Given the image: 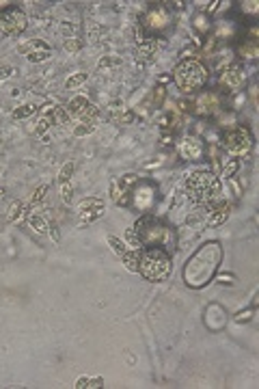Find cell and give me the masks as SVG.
Wrapping results in <instances>:
<instances>
[{
    "label": "cell",
    "instance_id": "7a4b0ae2",
    "mask_svg": "<svg viewBox=\"0 0 259 389\" xmlns=\"http://www.w3.org/2000/svg\"><path fill=\"white\" fill-rule=\"evenodd\" d=\"M186 197L195 208H212L223 197V182L212 171H195L186 180Z\"/></svg>",
    "mask_w": 259,
    "mask_h": 389
},
{
    "label": "cell",
    "instance_id": "2e32d148",
    "mask_svg": "<svg viewBox=\"0 0 259 389\" xmlns=\"http://www.w3.org/2000/svg\"><path fill=\"white\" fill-rule=\"evenodd\" d=\"M205 325L209 331H220L227 325V316H225V309L220 305H209L205 311Z\"/></svg>",
    "mask_w": 259,
    "mask_h": 389
},
{
    "label": "cell",
    "instance_id": "d4e9b609",
    "mask_svg": "<svg viewBox=\"0 0 259 389\" xmlns=\"http://www.w3.org/2000/svg\"><path fill=\"white\" fill-rule=\"evenodd\" d=\"M104 212H106V208H93V210H84V212H78V219L80 223L84 225H89V223H95V221H100L104 217Z\"/></svg>",
    "mask_w": 259,
    "mask_h": 389
},
{
    "label": "cell",
    "instance_id": "60d3db41",
    "mask_svg": "<svg viewBox=\"0 0 259 389\" xmlns=\"http://www.w3.org/2000/svg\"><path fill=\"white\" fill-rule=\"evenodd\" d=\"M48 233H50V238L56 242V245H59V242H61V233H59V227H56L54 223L50 225V229H48Z\"/></svg>",
    "mask_w": 259,
    "mask_h": 389
},
{
    "label": "cell",
    "instance_id": "8d00e7d4",
    "mask_svg": "<svg viewBox=\"0 0 259 389\" xmlns=\"http://www.w3.org/2000/svg\"><path fill=\"white\" fill-rule=\"evenodd\" d=\"M45 192H48V184H41V186H37V190L33 192L31 201H33V203H43V199H45Z\"/></svg>",
    "mask_w": 259,
    "mask_h": 389
},
{
    "label": "cell",
    "instance_id": "f35d334b",
    "mask_svg": "<svg viewBox=\"0 0 259 389\" xmlns=\"http://www.w3.org/2000/svg\"><path fill=\"white\" fill-rule=\"evenodd\" d=\"M242 11L244 13H257L259 11V3H257V0H244V3H242Z\"/></svg>",
    "mask_w": 259,
    "mask_h": 389
},
{
    "label": "cell",
    "instance_id": "484cf974",
    "mask_svg": "<svg viewBox=\"0 0 259 389\" xmlns=\"http://www.w3.org/2000/svg\"><path fill=\"white\" fill-rule=\"evenodd\" d=\"M86 78H89V74H86V72H76V74H72V76L65 80V89H67V91L78 89V87H82V84L86 82Z\"/></svg>",
    "mask_w": 259,
    "mask_h": 389
},
{
    "label": "cell",
    "instance_id": "44dd1931",
    "mask_svg": "<svg viewBox=\"0 0 259 389\" xmlns=\"http://www.w3.org/2000/svg\"><path fill=\"white\" fill-rule=\"evenodd\" d=\"M98 387H104L102 376H80L74 383V389H98Z\"/></svg>",
    "mask_w": 259,
    "mask_h": 389
},
{
    "label": "cell",
    "instance_id": "8fae6325",
    "mask_svg": "<svg viewBox=\"0 0 259 389\" xmlns=\"http://www.w3.org/2000/svg\"><path fill=\"white\" fill-rule=\"evenodd\" d=\"M220 82H223L229 91L244 89V84H246V72H244V67L238 65V63L227 65L225 70H223V74H220Z\"/></svg>",
    "mask_w": 259,
    "mask_h": 389
},
{
    "label": "cell",
    "instance_id": "4316f807",
    "mask_svg": "<svg viewBox=\"0 0 259 389\" xmlns=\"http://www.w3.org/2000/svg\"><path fill=\"white\" fill-rule=\"evenodd\" d=\"M240 56H244V58H255V56H259V46H257L255 39H248L246 44L240 46Z\"/></svg>",
    "mask_w": 259,
    "mask_h": 389
},
{
    "label": "cell",
    "instance_id": "83f0119b",
    "mask_svg": "<svg viewBox=\"0 0 259 389\" xmlns=\"http://www.w3.org/2000/svg\"><path fill=\"white\" fill-rule=\"evenodd\" d=\"M106 240H108V247L112 249V253H114L117 257H121L123 253H126V251L130 249V247L126 245V242H123L121 238H117V236H106Z\"/></svg>",
    "mask_w": 259,
    "mask_h": 389
},
{
    "label": "cell",
    "instance_id": "4fadbf2b",
    "mask_svg": "<svg viewBox=\"0 0 259 389\" xmlns=\"http://www.w3.org/2000/svg\"><path fill=\"white\" fill-rule=\"evenodd\" d=\"M218 104H220L218 95L212 93V91H205V93H201L197 100H195L193 109H195V113H197L199 117H209V115H214V113L218 111Z\"/></svg>",
    "mask_w": 259,
    "mask_h": 389
},
{
    "label": "cell",
    "instance_id": "e0dca14e",
    "mask_svg": "<svg viewBox=\"0 0 259 389\" xmlns=\"http://www.w3.org/2000/svg\"><path fill=\"white\" fill-rule=\"evenodd\" d=\"M153 194H156V190H153V186H149V184H138L136 190H134V206H138V210H147L151 203H153Z\"/></svg>",
    "mask_w": 259,
    "mask_h": 389
},
{
    "label": "cell",
    "instance_id": "8992f818",
    "mask_svg": "<svg viewBox=\"0 0 259 389\" xmlns=\"http://www.w3.org/2000/svg\"><path fill=\"white\" fill-rule=\"evenodd\" d=\"M253 149V136L246 128H233L225 134V141H223V152L231 158H244L248 156Z\"/></svg>",
    "mask_w": 259,
    "mask_h": 389
},
{
    "label": "cell",
    "instance_id": "4dcf8cb0",
    "mask_svg": "<svg viewBox=\"0 0 259 389\" xmlns=\"http://www.w3.org/2000/svg\"><path fill=\"white\" fill-rule=\"evenodd\" d=\"M74 171H76V164H74V160H69V162H65L63 167H61V171H59V184H67V182H72V175H74Z\"/></svg>",
    "mask_w": 259,
    "mask_h": 389
},
{
    "label": "cell",
    "instance_id": "836d02e7",
    "mask_svg": "<svg viewBox=\"0 0 259 389\" xmlns=\"http://www.w3.org/2000/svg\"><path fill=\"white\" fill-rule=\"evenodd\" d=\"M22 210H24L22 201H13V203H11V208H9V212H7V223H15L17 219H20Z\"/></svg>",
    "mask_w": 259,
    "mask_h": 389
},
{
    "label": "cell",
    "instance_id": "d6986e66",
    "mask_svg": "<svg viewBox=\"0 0 259 389\" xmlns=\"http://www.w3.org/2000/svg\"><path fill=\"white\" fill-rule=\"evenodd\" d=\"M28 225H31V229H35L37 233H48V229H50V223H48V219L39 210H33L28 214Z\"/></svg>",
    "mask_w": 259,
    "mask_h": 389
},
{
    "label": "cell",
    "instance_id": "9a60e30c",
    "mask_svg": "<svg viewBox=\"0 0 259 389\" xmlns=\"http://www.w3.org/2000/svg\"><path fill=\"white\" fill-rule=\"evenodd\" d=\"M169 24V13L164 11V7H153L145 13V26L151 31H162Z\"/></svg>",
    "mask_w": 259,
    "mask_h": 389
},
{
    "label": "cell",
    "instance_id": "30bf717a",
    "mask_svg": "<svg viewBox=\"0 0 259 389\" xmlns=\"http://www.w3.org/2000/svg\"><path fill=\"white\" fill-rule=\"evenodd\" d=\"M136 184V175H123L119 180H110V197L117 206H128V197H130V186Z\"/></svg>",
    "mask_w": 259,
    "mask_h": 389
},
{
    "label": "cell",
    "instance_id": "ac0fdd59",
    "mask_svg": "<svg viewBox=\"0 0 259 389\" xmlns=\"http://www.w3.org/2000/svg\"><path fill=\"white\" fill-rule=\"evenodd\" d=\"M108 113H110L112 119L117 121V123H121V125H128V123L134 121V115L126 109V104H123L121 100L110 102V104H108Z\"/></svg>",
    "mask_w": 259,
    "mask_h": 389
},
{
    "label": "cell",
    "instance_id": "603a6c76",
    "mask_svg": "<svg viewBox=\"0 0 259 389\" xmlns=\"http://www.w3.org/2000/svg\"><path fill=\"white\" fill-rule=\"evenodd\" d=\"M156 52H158V46H156V41H149V39H145V41L138 46V58H143V61H153Z\"/></svg>",
    "mask_w": 259,
    "mask_h": 389
},
{
    "label": "cell",
    "instance_id": "b9f144b4",
    "mask_svg": "<svg viewBox=\"0 0 259 389\" xmlns=\"http://www.w3.org/2000/svg\"><path fill=\"white\" fill-rule=\"evenodd\" d=\"M197 28H201V31H205L207 28V24H205V17H197V24H195Z\"/></svg>",
    "mask_w": 259,
    "mask_h": 389
},
{
    "label": "cell",
    "instance_id": "277c9868",
    "mask_svg": "<svg viewBox=\"0 0 259 389\" xmlns=\"http://www.w3.org/2000/svg\"><path fill=\"white\" fill-rule=\"evenodd\" d=\"M173 260L171 253L160 247H145L138 253V272L151 284H162L171 277Z\"/></svg>",
    "mask_w": 259,
    "mask_h": 389
},
{
    "label": "cell",
    "instance_id": "7402d4cb",
    "mask_svg": "<svg viewBox=\"0 0 259 389\" xmlns=\"http://www.w3.org/2000/svg\"><path fill=\"white\" fill-rule=\"evenodd\" d=\"M138 253H140V251H136V249H128V251L121 255L123 266H126L130 272H138Z\"/></svg>",
    "mask_w": 259,
    "mask_h": 389
},
{
    "label": "cell",
    "instance_id": "3957f363",
    "mask_svg": "<svg viewBox=\"0 0 259 389\" xmlns=\"http://www.w3.org/2000/svg\"><path fill=\"white\" fill-rule=\"evenodd\" d=\"M132 227L136 229L143 249L145 247H160L169 253L175 249V233H173V229L169 225H164L160 219H156L153 214H143Z\"/></svg>",
    "mask_w": 259,
    "mask_h": 389
},
{
    "label": "cell",
    "instance_id": "9c48e42d",
    "mask_svg": "<svg viewBox=\"0 0 259 389\" xmlns=\"http://www.w3.org/2000/svg\"><path fill=\"white\" fill-rule=\"evenodd\" d=\"M17 52L26 56V61H31V63H43L52 56V48L48 46L43 39H31V41H26L17 48Z\"/></svg>",
    "mask_w": 259,
    "mask_h": 389
},
{
    "label": "cell",
    "instance_id": "6da1fadb",
    "mask_svg": "<svg viewBox=\"0 0 259 389\" xmlns=\"http://www.w3.org/2000/svg\"><path fill=\"white\" fill-rule=\"evenodd\" d=\"M223 262V247L218 240H207L201 245L184 266V284L193 290L205 288L216 277L218 266Z\"/></svg>",
    "mask_w": 259,
    "mask_h": 389
},
{
    "label": "cell",
    "instance_id": "1f68e13d",
    "mask_svg": "<svg viewBox=\"0 0 259 389\" xmlns=\"http://www.w3.org/2000/svg\"><path fill=\"white\" fill-rule=\"evenodd\" d=\"M126 245H128L130 249H136V251L143 249L140 240H138V233H136V229H134V227H128V229H126Z\"/></svg>",
    "mask_w": 259,
    "mask_h": 389
},
{
    "label": "cell",
    "instance_id": "74e56055",
    "mask_svg": "<svg viewBox=\"0 0 259 389\" xmlns=\"http://www.w3.org/2000/svg\"><path fill=\"white\" fill-rule=\"evenodd\" d=\"M164 97H167V89H164V84L156 87V93H153V106H162V102H164Z\"/></svg>",
    "mask_w": 259,
    "mask_h": 389
},
{
    "label": "cell",
    "instance_id": "ffe728a7",
    "mask_svg": "<svg viewBox=\"0 0 259 389\" xmlns=\"http://www.w3.org/2000/svg\"><path fill=\"white\" fill-rule=\"evenodd\" d=\"M223 169H220V178L223 180H231L233 175H236V171L240 169V160L238 158H231V156H225L223 154Z\"/></svg>",
    "mask_w": 259,
    "mask_h": 389
},
{
    "label": "cell",
    "instance_id": "ee69618b",
    "mask_svg": "<svg viewBox=\"0 0 259 389\" xmlns=\"http://www.w3.org/2000/svg\"><path fill=\"white\" fill-rule=\"evenodd\" d=\"M3 194H5V188H0V199H3Z\"/></svg>",
    "mask_w": 259,
    "mask_h": 389
},
{
    "label": "cell",
    "instance_id": "7c38bea8",
    "mask_svg": "<svg viewBox=\"0 0 259 389\" xmlns=\"http://www.w3.org/2000/svg\"><path fill=\"white\" fill-rule=\"evenodd\" d=\"M203 152H205V143L195 134L184 136L181 143H179V154H181V158L184 160H190V162L201 160L203 158Z\"/></svg>",
    "mask_w": 259,
    "mask_h": 389
},
{
    "label": "cell",
    "instance_id": "f6af8a7d",
    "mask_svg": "<svg viewBox=\"0 0 259 389\" xmlns=\"http://www.w3.org/2000/svg\"><path fill=\"white\" fill-rule=\"evenodd\" d=\"M0 173H3V167H0Z\"/></svg>",
    "mask_w": 259,
    "mask_h": 389
},
{
    "label": "cell",
    "instance_id": "ab89813d",
    "mask_svg": "<svg viewBox=\"0 0 259 389\" xmlns=\"http://www.w3.org/2000/svg\"><path fill=\"white\" fill-rule=\"evenodd\" d=\"M13 74H15V67H11V65H0V82L7 80V78H11Z\"/></svg>",
    "mask_w": 259,
    "mask_h": 389
},
{
    "label": "cell",
    "instance_id": "52a82bcc",
    "mask_svg": "<svg viewBox=\"0 0 259 389\" xmlns=\"http://www.w3.org/2000/svg\"><path fill=\"white\" fill-rule=\"evenodd\" d=\"M28 26V17L22 9L17 7H7L0 11V35H5L7 39H15L20 37Z\"/></svg>",
    "mask_w": 259,
    "mask_h": 389
},
{
    "label": "cell",
    "instance_id": "5bb4252c",
    "mask_svg": "<svg viewBox=\"0 0 259 389\" xmlns=\"http://www.w3.org/2000/svg\"><path fill=\"white\" fill-rule=\"evenodd\" d=\"M229 217H231V206L220 201V203H216V206L209 208V214H207L205 223L209 227H218V225H225V223L229 221Z\"/></svg>",
    "mask_w": 259,
    "mask_h": 389
},
{
    "label": "cell",
    "instance_id": "f546056e",
    "mask_svg": "<svg viewBox=\"0 0 259 389\" xmlns=\"http://www.w3.org/2000/svg\"><path fill=\"white\" fill-rule=\"evenodd\" d=\"M52 117H54V125H67L72 121V117H69V113H67V109L65 106H54V113H52Z\"/></svg>",
    "mask_w": 259,
    "mask_h": 389
},
{
    "label": "cell",
    "instance_id": "5b68a950",
    "mask_svg": "<svg viewBox=\"0 0 259 389\" xmlns=\"http://www.w3.org/2000/svg\"><path fill=\"white\" fill-rule=\"evenodd\" d=\"M207 76L209 74L201 61H197V58H184L173 70V82H175V87L181 93L190 95L203 89L207 82Z\"/></svg>",
    "mask_w": 259,
    "mask_h": 389
},
{
    "label": "cell",
    "instance_id": "d6a6232c",
    "mask_svg": "<svg viewBox=\"0 0 259 389\" xmlns=\"http://www.w3.org/2000/svg\"><path fill=\"white\" fill-rule=\"evenodd\" d=\"M59 192H61V199H63L65 206H69L72 199H74V186H72V182L59 184Z\"/></svg>",
    "mask_w": 259,
    "mask_h": 389
},
{
    "label": "cell",
    "instance_id": "cb8c5ba5",
    "mask_svg": "<svg viewBox=\"0 0 259 389\" xmlns=\"http://www.w3.org/2000/svg\"><path fill=\"white\" fill-rule=\"evenodd\" d=\"M95 130H98V121H78V123H76L74 128H72V134H74V136H78V139H80V136L93 134Z\"/></svg>",
    "mask_w": 259,
    "mask_h": 389
},
{
    "label": "cell",
    "instance_id": "d590c367",
    "mask_svg": "<svg viewBox=\"0 0 259 389\" xmlns=\"http://www.w3.org/2000/svg\"><path fill=\"white\" fill-rule=\"evenodd\" d=\"M253 314H255V305H251L248 309H244V311H240V314L236 316V322L238 325H242V322H248V320L253 318Z\"/></svg>",
    "mask_w": 259,
    "mask_h": 389
},
{
    "label": "cell",
    "instance_id": "f1b7e54d",
    "mask_svg": "<svg viewBox=\"0 0 259 389\" xmlns=\"http://www.w3.org/2000/svg\"><path fill=\"white\" fill-rule=\"evenodd\" d=\"M37 113V106L35 104H22L11 113L13 119H26V117H33Z\"/></svg>",
    "mask_w": 259,
    "mask_h": 389
},
{
    "label": "cell",
    "instance_id": "7bdbcfd3",
    "mask_svg": "<svg viewBox=\"0 0 259 389\" xmlns=\"http://www.w3.org/2000/svg\"><path fill=\"white\" fill-rule=\"evenodd\" d=\"M7 5H11V3H7V0H0V9H7Z\"/></svg>",
    "mask_w": 259,
    "mask_h": 389
},
{
    "label": "cell",
    "instance_id": "ba28073f",
    "mask_svg": "<svg viewBox=\"0 0 259 389\" xmlns=\"http://www.w3.org/2000/svg\"><path fill=\"white\" fill-rule=\"evenodd\" d=\"M65 109L76 123L78 121H98V117H100V109L91 100H86L84 95L72 97V100L65 104Z\"/></svg>",
    "mask_w": 259,
    "mask_h": 389
},
{
    "label": "cell",
    "instance_id": "e575fe53",
    "mask_svg": "<svg viewBox=\"0 0 259 389\" xmlns=\"http://www.w3.org/2000/svg\"><path fill=\"white\" fill-rule=\"evenodd\" d=\"M65 50L67 52H78L80 50V48H82V41H80V39L78 37H72V39H65Z\"/></svg>",
    "mask_w": 259,
    "mask_h": 389
}]
</instances>
